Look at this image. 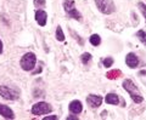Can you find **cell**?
Wrapping results in <instances>:
<instances>
[{"label":"cell","mask_w":146,"mask_h":120,"mask_svg":"<svg viewBox=\"0 0 146 120\" xmlns=\"http://www.w3.org/2000/svg\"><path fill=\"white\" fill-rule=\"evenodd\" d=\"M3 50H4V45H3V41L0 40V55L3 53Z\"/></svg>","instance_id":"7402d4cb"},{"label":"cell","mask_w":146,"mask_h":120,"mask_svg":"<svg viewBox=\"0 0 146 120\" xmlns=\"http://www.w3.org/2000/svg\"><path fill=\"white\" fill-rule=\"evenodd\" d=\"M0 115L5 119H15V113H13V110L9 107V105H5L3 103H0Z\"/></svg>","instance_id":"ba28073f"},{"label":"cell","mask_w":146,"mask_h":120,"mask_svg":"<svg viewBox=\"0 0 146 120\" xmlns=\"http://www.w3.org/2000/svg\"><path fill=\"white\" fill-rule=\"evenodd\" d=\"M0 96L9 101H16L20 98V91L5 85H0Z\"/></svg>","instance_id":"277c9868"},{"label":"cell","mask_w":146,"mask_h":120,"mask_svg":"<svg viewBox=\"0 0 146 120\" xmlns=\"http://www.w3.org/2000/svg\"><path fill=\"white\" fill-rule=\"evenodd\" d=\"M56 39L58 41H63V40H65V34H63V30H62L61 26H57V28H56Z\"/></svg>","instance_id":"9a60e30c"},{"label":"cell","mask_w":146,"mask_h":120,"mask_svg":"<svg viewBox=\"0 0 146 120\" xmlns=\"http://www.w3.org/2000/svg\"><path fill=\"white\" fill-rule=\"evenodd\" d=\"M95 4H96L99 11L105 13V15H111L116 11L115 3L112 0H95Z\"/></svg>","instance_id":"3957f363"},{"label":"cell","mask_w":146,"mask_h":120,"mask_svg":"<svg viewBox=\"0 0 146 120\" xmlns=\"http://www.w3.org/2000/svg\"><path fill=\"white\" fill-rule=\"evenodd\" d=\"M72 119L73 120H78V118H77V117H68L67 118V120H72Z\"/></svg>","instance_id":"603a6c76"},{"label":"cell","mask_w":146,"mask_h":120,"mask_svg":"<svg viewBox=\"0 0 146 120\" xmlns=\"http://www.w3.org/2000/svg\"><path fill=\"white\" fill-rule=\"evenodd\" d=\"M44 5H45V0H34V6L35 7L40 9V7H43Z\"/></svg>","instance_id":"ffe728a7"},{"label":"cell","mask_w":146,"mask_h":120,"mask_svg":"<svg viewBox=\"0 0 146 120\" xmlns=\"http://www.w3.org/2000/svg\"><path fill=\"white\" fill-rule=\"evenodd\" d=\"M89 41L93 46H99L100 44H101V38H100L99 34H93V35H90Z\"/></svg>","instance_id":"4fadbf2b"},{"label":"cell","mask_w":146,"mask_h":120,"mask_svg":"<svg viewBox=\"0 0 146 120\" xmlns=\"http://www.w3.org/2000/svg\"><path fill=\"white\" fill-rule=\"evenodd\" d=\"M106 76L108 78V79H117L118 76H122V72L118 71V69H113L112 72H108Z\"/></svg>","instance_id":"5bb4252c"},{"label":"cell","mask_w":146,"mask_h":120,"mask_svg":"<svg viewBox=\"0 0 146 120\" xmlns=\"http://www.w3.org/2000/svg\"><path fill=\"white\" fill-rule=\"evenodd\" d=\"M36 63V56L33 52H27L22 56L21 61H20V66L21 68L26 72H31L33 71Z\"/></svg>","instance_id":"7a4b0ae2"},{"label":"cell","mask_w":146,"mask_h":120,"mask_svg":"<svg viewBox=\"0 0 146 120\" xmlns=\"http://www.w3.org/2000/svg\"><path fill=\"white\" fill-rule=\"evenodd\" d=\"M67 15L70 16L71 18H74V20H77V21H82V15H80V12L77 10L76 7H73V9H71L70 11H67Z\"/></svg>","instance_id":"7c38bea8"},{"label":"cell","mask_w":146,"mask_h":120,"mask_svg":"<svg viewBox=\"0 0 146 120\" xmlns=\"http://www.w3.org/2000/svg\"><path fill=\"white\" fill-rule=\"evenodd\" d=\"M35 21L40 27H45L48 22V15L44 10H38L35 12Z\"/></svg>","instance_id":"9c48e42d"},{"label":"cell","mask_w":146,"mask_h":120,"mask_svg":"<svg viewBox=\"0 0 146 120\" xmlns=\"http://www.w3.org/2000/svg\"><path fill=\"white\" fill-rule=\"evenodd\" d=\"M102 63H104V66L106 67V68H110V67H112V64H113V58L112 57H106L102 61Z\"/></svg>","instance_id":"ac0fdd59"},{"label":"cell","mask_w":146,"mask_h":120,"mask_svg":"<svg viewBox=\"0 0 146 120\" xmlns=\"http://www.w3.org/2000/svg\"><path fill=\"white\" fill-rule=\"evenodd\" d=\"M80 59H82V62H83V64H88L90 62V59H91V55L89 52H84L80 56Z\"/></svg>","instance_id":"e0dca14e"},{"label":"cell","mask_w":146,"mask_h":120,"mask_svg":"<svg viewBox=\"0 0 146 120\" xmlns=\"http://www.w3.org/2000/svg\"><path fill=\"white\" fill-rule=\"evenodd\" d=\"M68 109H70V112L73 113V114H80L82 110H83V105H82L80 101L74 100V101H72V102L70 103Z\"/></svg>","instance_id":"30bf717a"},{"label":"cell","mask_w":146,"mask_h":120,"mask_svg":"<svg viewBox=\"0 0 146 120\" xmlns=\"http://www.w3.org/2000/svg\"><path fill=\"white\" fill-rule=\"evenodd\" d=\"M123 89L130 95V98L133 100L135 103H141L144 101V97L140 95L138 87L135 86V84L130 79H125L123 81Z\"/></svg>","instance_id":"6da1fadb"},{"label":"cell","mask_w":146,"mask_h":120,"mask_svg":"<svg viewBox=\"0 0 146 120\" xmlns=\"http://www.w3.org/2000/svg\"><path fill=\"white\" fill-rule=\"evenodd\" d=\"M56 115H49V117H44V120H56Z\"/></svg>","instance_id":"44dd1931"},{"label":"cell","mask_w":146,"mask_h":120,"mask_svg":"<svg viewBox=\"0 0 146 120\" xmlns=\"http://www.w3.org/2000/svg\"><path fill=\"white\" fill-rule=\"evenodd\" d=\"M138 6H139V9L141 10V12H143V15H144V17H145V21H146V5H145L144 3H139Z\"/></svg>","instance_id":"d6986e66"},{"label":"cell","mask_w":146,"mask_h":120,"mask_svg":"<svg viewBox=\"0 0 146 120\" xmlns=\"http://www.w3.org/2000/svg\"><path fill=\"white\" fill-rule=\"evenodd\" d=\"M86 103H88L91 108H98L99 105L102 103V97L99 95H89L86 97Z\"/></svg>","instance_id":"8992f818"},{"label":"cell","mask_w":146,"mask_h":120,"mask_svg":"<svg viewBox=\"0 0 146 120\" xmlns=\"http://www.w3.org/2000/svg\"><path fill=\"white\" fill-rule=\"evenodd\" d=\"M105 102L107 104H112V105H117L119 104V97H118V95L116 94H108L106 95V97H105Z\"/></svg>","instance_id":"8fae6325"},{"label":"cell","mask_w":146,"mask_h":120,"mask_svg":"<svg viewBox=\"0 0 146 120\" xmlns=\"http://www.w3.org/2000/svg\"><path fill=\"white\" fill-rule=\"evenodd\" d=\"M125 64L129 68H131V69L136 68L139 66V58H138V56H136L135 53H133V52H129L127 55V57H125Z\"/></svg>","instance_id":"52a82bcc"},{"label":"cell","mask_w":146,"mask_h":120,"mask_svg":"<svg viewBox=\"0 0 146 120\" xmlns=\"http://www.w3.org/2000/svg\"><path fill=\"white\" fill-rule=\"evenodd\" d=\"M31 112L33 115H45L52 112V107L46 102H38L32 107Z\"/></svg>","instance_id":"5b68a950"},{"label":"cell","mask_w":146,"mask_h":120,"mask_svg":"<svg viewBox=\"0 0 146 120\" xmlns=\"http://www.w3.org/2000/svg\"><path fill=\"white\" fill-rule=\"evenodd\" d=\"M136 36H138V39L141 43L146 45V32L145 30H138L136 32Z\"/></svg>","instance_id":"2e32d148"}]
</instances>
